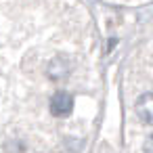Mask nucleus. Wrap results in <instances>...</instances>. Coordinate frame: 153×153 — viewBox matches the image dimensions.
<instances>
[{
  "mask_svg": "<svg viewBox=\"0 0 153 153\" xmlns=\"http://www.w3.org/2000/svg\"><path fill=\"white\" fill-rule=\"evenodd\" d=\"M46 76H48L53 82H63V80L69 76V63H67L63 57L51 59L48 65H46Z\"/></svg>",
  "mask_w": 153,
  "mask_h": 153,
  "instance_id": "3",
  "label": "nucleus"
},
{
  "mask_svg": "<svg viewBox=\"0 0 153 153\" xmlns=\"http://www.w3.org/2000/svg\"><path fill=\"white\" fill-rule=\"evenodd\" d=\"M134 109H136V115H138L140 122L153 126V92H145V94H140V97L136 99Z\"/></svg>",
  "mask_w": 153,
  "mask_h": 153,
  "instance_id": "2",
  "label": "nucleus"
},
{
  "mask_svg": "<svg viewBox=\"0 0 153 153\" xmlns=\"http://www.w3.org/2000/svg\"><path fill=\"white\" fill-rule=\"evenodd\" d=\"M71 109H74V97L69 92L59 90V92L53 94V99H51V113L55 117H67L71 113Z\"/></svg>",
  "mask_w": 153,
  "mask_h": 153,
  "instance_id": "1",
  "label": "nucleus"
},
{
  "mask_svg": "<svg viewBox=\"0 0 153 153\" xmlns=\"http://www.w3.org/2000/svg\"><path fill=\"white\" fill-rule=\"evenodd\" d=\"M143 153H153V134H149L145 138V145H143Z\"/></svg>",
  "mask_w": 153,
  "mask_h": 153,
  "instance_id": "4",
  "label": "nucleus"
}]
</instances>
